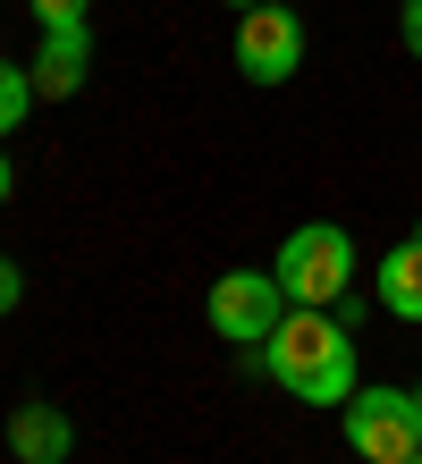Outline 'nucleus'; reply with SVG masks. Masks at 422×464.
<instances>
[{"instance_id":"f257e3e1","label":"nucleus","mask_w":422,"mask_h":464,"mask_svg":"<svg viewBox=\"0 0 422 464\" xmlns=\"http://www.w3.org/2000/svg\"><path fill=\"white\" fill-rule=\"evenodd\" d=\"M262 380H279L296 405H347L363 389L355 380V330L338 313L288 304V321L262 338Z\"/></svg>"},{"instance_id":"f03ea898","label":"nucleus","mask_w":422,"mask_h":464,"mask_svg":"<svg viewBox=\"0 0 422 464\" xmlns=\"http://www.w3.org/2000/svg\"><path fill=\"white\" fill-rule=\"evenodd\" d=\"M279 287H288V304H313V313H329L338 295L355 287V237L338 228V220H304L288 245H279Z\"/></svg>"},{"instance_id":"7ed1b4c3","label":"nucleus","mask_w":422,"mask_h":464,"mask_svg":"<svg viewBox=\"0 0 422 464\" xmlns=\"http://www.w3.org/2000/svg\"><path fill=\"white\" fill-rule=\"evenodd\" d=\"M338 422H347V448L363 464H406V456H422V397L414 389L372 380V389H355L347 405H338Z\"/></svg>"},{"instance_id":"20e7f679","label":"nucleus","mask_w":422,"mask_h":464,"mask_svg":"<svg viewBox=\"0 0 422 464\" xmlns=\"http://www.w3.org/2000/svg\"><path fill=\"white\" fill-rule=\"evenodd\" d=\"M237 68L253 85H288L304 68V9L296 0H253L237 17Z\"/></svg>"},{"instance_id":"39448f33","label":"nucleus","mask_w":422,"mask_h":464,"mask_svg":"<svg viewBox=\"0 0 422 464\" xmlns=\"http://www.w3.org/2000/svg\"><path fill=\"white\" fill-rule=\"evenodd\" d=\"M288 321V287H279V270H229V279L211 287V330L229 338L237 354H262V338Z\"/></svg>"},{"instance_id":"423d86ee","label":"nucleus","mask_w":422,"mask_h":464,"mask_svg":"<svg viewBox=\"0 0 422 464\" xmlns=\"http://www.w3.org/2000/svg\"><path fill=\"white\" fill-rule=\"evenodd\" d=\"M34 102H68L84 76H93V25H51V34L34 43Z\"/></svg>"},{"instance_id":"0eeeda50","label":"nucleus","mask_w":422,"mask_h":464,"mask_svg":"<svg viewBox=\"0 0 422 464\" xmlns=\"http://www.w3.org/2000/svg\"><path fill=\"white\" fill-rule=\"evenodd\" d=\"M68 448H76V422L60 414V405L25 397L17 414H9V456L17 464H68Z\"/></svg>"},{"instance_id":"6e6552de","label":"nucleus","mask_w":422,"mask_h":464,"mask_svg":"<svg viewBox=\"0 0 422 464\" xmlns=\"http://www.w3.org/2000/svg\"><path fill=\"white\" fill-rule=\"evenodd\" d=\"M372 295H380V304L397 313V321H422V228H414L406 245H388V254H380Z\"/></svg>"},{"instance_id":"1a4fd4ad","label":"nucleus","mask_w":422,"mask_h":464,"mask_svg":"<svg viewBox=\"0 0 422 464\" xmlns=\"http://www.w3.org/2000/svg\"><path fill=\"white\" fill-rule=\"evenodd\" d=\"M25 111H34V76H25L17 60H0V135H17Z\"/></svg>"},{"instance_id":"9d476101","label":"nucleus","mask_w":422,"mask_h":464,"mask_svg":"<svg viewBox=\"0 0 422 464\" xmlns=\"http://www.w3.org/2000/svg\"><path fill=\"white\" fill-rule=\"evenodd\" d=\"M34 9V25L51 34V25H93V0H25Z\"/></svg>"},{"instance_id":"9b49d317","label":"nucleus","mask_w":422,"mask_h":464,"mask_svg":"<svg viewBox=\"0 0 422 464\" xmlns=\"http://www.w3.org/2000/svg\"><path fill=\"white\" fill-rule=\"evenodd\" d=\"M397 43L422 60V0H397Z\"/></svg>"},{"instance_id":"f8f14e48","label":"nucleus","mask_w":422,"mask_h":464,"mask_svg":"<svg viewBox=\"0 0 422 464\" xmlns=\"http://www.w3.org/2000/svg\"><path fill=\"white\" fill-rule=\"evenodd\" d=\"M17 295H25V270L0 254V313H17Z\"/></svg>"},{"instance_id":"ddd939ff","label":"nucleus","mask_w":422,"mask_h":464,"mask_svg":"<svg viewBox=\"0 0 422 464\" xmlns=\"http://www.w3.org/2000/svg\"><path fill=\"white\" fill-rule=\"evenodd\" d=\"M17 195V169H9V152H0V203H9Z\"/></svg>"},{"instance_id":"4468645a","label":"nucleus","mask_w":422,"mask_h":464,"mask_svg":"<svg viewBox=\"0 0 422 464\" xmlns=\"http://www.w3.org/2000/svg\"><path fill=\"white\" fill-rule=\"evenodd\" d=\"M229 9H237V17H245V9H253V0H229Z\"/></svg>"},{"instance_id":"2eb2a0df","label":"nucleus","mask_w":422,"mask_h":464,"mask_svg":"<svg viewBox=\"0 0 422 464\" xmlns=\"http://www.w3.org/2000/svg\"><path fill=\"white\" fill-rule=\"evenodd\" d=\"M406 464H422V456H406Z\"/></svg>"},{"instance_id":"dca6fc26","label":"nucleus","mask_w":422,"mask_h":464,"mask_svg":"<svg viewBox=\"0 0 422 464\" xmlns=\"http://www.w3.org/2000/svg\"><path fill=\"white\" fill-rule=\"evenodd\" d=\"M414 397H422V389H414Z\"/></svg>"}]
</instances>
